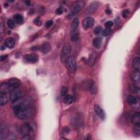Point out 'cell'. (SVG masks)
<instances>
[{
    "mask_svg": "<svg viewBox=\"0 0 140 140\" xmlns=\"http://www.w3.org/2000/svg\"><path fill=\"white\" fill-rule=\"evenodd\" d=\"M12 108L15 115L20 120L25 119L30 114L29 104L23 100L19 99L16 102H13Z\"/></svg>",
    "mask_w": 140,
    "mask_h": 140,
    "instance_id": "cell-1",
    "label": "cell"
},
{
    "mask_svg": "<svg viewBox=\"0 0 140 140\" xmlns=\"http://www.w3.org/2000/svg\"><path fill=\"white\" fill-rule=\"evenodd\" d=\"M79 24V20L77 18L73 20L71 27V39L72 41H75L78 39L77 29Z\"/></svg>",
    "mask_w": 140,
    "mask_h": 140,
    "instance_id": "cell-2",
    "label": "cell"
},
{
    "mask_svg": "<svg viewBox=\"0 0 140 140\" xmlns=\"http://www.w3.org/2000/svg\"><path fill=\"white\" fill-rule=\"evenodd\" d=\"M85 6V2L83 1H77L75 3V5L73 6L72 10L71 11V13L68 15L67 18H71L73 16H75L77 14L81 12L82 9L84 8Z\"/></svg>",
    "mask_w": 140,
    "mask_h": 140,
    "instance_id": "cell-3",
    "label": "cell"
},
{
    "mask_svg": "<svg viewBox=\"0 0 140 140\" xmlns=\"http://www.w3.org/2000/svg\"><path fill=\"white\" fill-rule=\"evenodd\" d=\"M71 52V46L69 43H65L62 49L60 54V60L62 62L64 63L66 60L69 56Z\"/></svg>",
    "mask_w": 140,
    "mask_h": 140,
    "instance_id": "cell-4",
    "label": "cell"
},
{
    "mask_svg": "<svg viewBox=\"0 0 140 140\" xmlns=\"http://www.w3.org/2000/svg\"><path fill=\"white\" fill-rule=\"evenodd\" d=\"M66 67L71 73H74L77 67V63L74 56H69L65 62Z\"/></svg>",
    "mask_w": 140,
    "mask_h": 140,
    "instance_id": "cell-5",
    "label": "cell"
},
{
    "mask_svg": "<svg viewBox=\"0 0 140 140\" xmlns=\"http://www.w3.org/2000/svg\"><path fill=\"white\" fill-rule=\"evenodd\" d=\"M21 96V91L18 88L13 89L10 92L9 98L12 102H15L20 99Z\"/></svg>",
    "mask_w": 140,
    "mask_h": 140,
    "instance_id": "cell-6",
    "label": "cell"
},
{
    "mask_svg": "<svg viewBox=\"0 0 140 140\" xmlns=\"http://www.w3.org/2000/svg\"><path fill=\"white\" fill-rule=\"evenodd\" d=\"M95 22L94 19L91 17H87L83 20L82 21L83 28L85 30H88L94 25Z\"/></svg>",
    "mask_w": 140,
    "mask_h": 140,
    "instance_id": "cell-7",
    "label": "cell"
},
{
    "mask_svg": "<svg viewBox=\"0 0 140 140\" xmlns=\"http://www.w3.org/2000/svg\"><path fill=\"white\" fill-rule=\"evenodd\" d=\"M21 132L24 135H30L32 132L34 131V129L31 125L29 123H25L22 125L21 128Z\"/></svg>",
    "mask_w": 140,
    "mask_h": 140,
    "instance_id": "cell-8",
    "label": "cell"
},
{
    "mask_svg": "<svg viewBox=\"0 0 140 140\" xmlns=\"http://www.w3.org/2000/svg\"><path fill=\"white\" fill-rule=\"evenodd\" d=\"M24 61L28 63H35L38 61V56L36 54H26L24 56Z\"/></svg>",
    "mask_w": 140,
    "mask_h": 140,
    "instance_id": "cell-9",
    "label": "cell"
},
{
    "mask_svg": "<svg viewBox=\"0 0 140 140\" xmlns=\"http://www.w3.org/2000/svg\"><path fill=\"white\" fill-rule=\"evenodd\" d=\"M94 111L96 113L100 118L101 119H104L105 118V113L104 111V110L101 108L100 106L98 104H95L94 106Z\"/></svg>",
    "mask_w": 140,
    "mask_h": 140,
    "instance_id": "cell-10",
    "label": "cell"
},
{
    "mask_svg": "<svg viewBox=\"0 0 140 140\" xmlns=\"http://www.w3.org/2000/svg\"><path fill=\"white\" fill-rule=\"evenodd\" d=\"M8 84L11 88L13 89L18 88L21 84V82L19 80L16 78H13L9 79L8 82Z\"/></svg>",
    "mask_w": 140,
    "mask_h": 140,
    "instance_id": "cell-11",
    "label": "cell"
},
{
    "mask_svg": "<svg viewBox=\"0 0 140 140\" xmlns=\"http://www.w3.org/2000/svg\"><path fill=\"white\" fill-rule=\"evenodd\" d=\"M8 92L4 91H0V105L4 106L8 101Z\"/></svg>",
    "mask_w": 140,
    "mask_h": 140,
    "instance_id": "cell-12",
    "label": "cell"
},
{
    "mask_svg": "<svg viewBox=\"0 0 140 140\" xmlns=\"http://www.w3.org/2000/svg\"><path fill=\"white\" fill-rule=\"evenodd\" d=\"M131 79L132 81L135 83V85L139 87V71H136L133 72L131 75Z\"/></svg>",
    "mask_w": 140,
    "mask_h": 140,
    "instance_id": "cell-13",
    "label": "cell"
},
{
    "mask_svg": "<svg viewBox=\"0 0 140 140\" xmlns=\"http://www.w3.org/2000/svg\"><path fill=\"white\" fill-rule=\"evenodd\" d=\"M39 50L43 54H46L51 49V45L49 43L45 42L39 46Z\"/></svg>",
    "mask_w": 140,
    "mask_h": 140,
    "instance_id": "cell-14",
    "label": "cell"
},
{
    "mask_svg": "<svg viewBox=\"0 0 140 140\" xmlns=\"http://www.w3.org/2000/svg\"><path fill=\"white\" fill-rule=\"evenodd\" d=\"M89 89L92 95H95L97 93V86L94 81H90L89 82Z\"/></svg>",
    "mask_w": 140,
    "mask_h": 140,
    "instance_id": "cell-15",
    "label": "cell"
},
{
    "mask_svg": "<svg viewBox=\"0 0 140 140\" xmlns=\"http://www.w3.org/2000/svg\"><path fill=\"white\" fill-rule=\"evenodd\" d=\"M5 45L8 48H13L15 45V41L12 37H8L6 38L5 42Z\"/></svg>",
    "mask_w": 140,
    "mask_h": 140,
    "instance_id": "cell-16",
    "label": "cell"
},
{
    "mask_svg": "<svg viewBox=\"0 0 140 140\" xmlns=\"http://www.w3.org/2000/svg\"><path fill=\"white\" fill-rule=\"evenodd\" d=\"M99 4L97 2H92L90 5L89 6V7L87 9V13L88 14H92L93 13L95 12L98 7Z\"/></svg>",
    "mask_w": 140,
    "mask_h": 140,
    "instance_id": "cell-17",
    "label": "cell"
},
{
    "mask_svg": "<svg viewBox=\"0 0 140 140\" xmlns=\"http://www.w3.org/2000/svg\"><path fill=\"white\" fill-rule=\"evenodd\" d=\"M131 121L135 125H140V113L137 112L133 115L131 118Z\"/></svg>",
    "mask_w": 140,
    "mask_h": 140,
    "instance_id": "cell-18",
    "label": "cell"
},
{
    "mask_svg": "<svg viewBox=\"0 0 140 140\" xmlns=\"http://www.w3.org/2000/svg\"><path fill=\"white\" fill-rule=\"evenodd\" d=\"M132 67L136 71H139L140 69V58L136 57L134 59L132 62Z\"/></svg>",
    "mask_w": 140,
    "mask_h": 140,
    "instance_id": "cell-19",
    "label": "cell"
},
{
    "mask_svg": "<svg viewBox=\"0 0 140 140\" xmlns=\"http://www.w3.org/2000/svg\"><path fill=\"white\" fill-rule=\"evenodd\" d=\"M93 45L96 48H99L102 44V39L100 37H96L93 40Z\"/></svg>",
    "mask_w": 140,
    "mask_h": 140,
    "instance_id": "cell-20",
    "label": "cell"
},
{
    "mask_svg": "<svg viewBox=\"0 0 140 140\" xmlns=\"http://www.w3.org/2000/svg\"><path fill=\"white\" fill-rule=\"evenodd\" d=\"M14 21L18 24H21L22 23L24 22V18H23L22 16L20 14H15L13 16Z\"/></svg>",
    "mask_w": 140,
    "mask_h": 140,
    "instance_id": "cell-21",
    "label": "cell"
},
{
    "mask_svg": "<svg viewBox=\"0 0 140 140\" xmlns=\"http://www.w3.org/2000/svg\"><path fill=\"white\" fill-rule=\"evenodd\" d=\"M127 101L130 104L134 105V104H137L138 102V99L136 97V96H132V95H130L128 97Z\"/></svg>",
    "mask_w": 140,
    "mask_h": 140,
    "instance_id": "cell-22",
    "label": "cell"
},
{
    "mask_svg": "<svg viewBox=\"0 0 140 140\" xmlns=\"http://www.w3.org/2000/svg\"><path fill=\"white\" fill-rule=\"evenodd\" d=\"M73 101V96L71 95H66L64 96V101L65 104L67 105H70L71 104Z\"/></svg>",
    "mask_w": 140,
    "mask_h": 140,
    "instance_id": "cell-23",
    "label": "cell"
},
{
    "mask_svg": "<svg viewBox=\"0 0 140 140\" xmlns=\"http://www.w3.org/2000/svg\"><path fill=\"white\" fill-rule=\"evenodd\" d=\"M130 91L134 94H138L139 91V87L135 85H131L130 86Z\"/></svg>",
    "mask_w": 140,
    "mask_h": 140,
    "instance_id": "cell-24",
    "label": "cell"
},
{
    "mask_svg": "<svg viewBox=\"0 0 140 140\" xmlns=\"http://www.w3.org/2000/svg\"><path fill=\"white\" fill-rule=\"evenodd\" d=\"M95 58L96 55L94 53H93V54H92L91 56H90L89 60V64L90 66H93V65H94L95 61Z\"/></svg>",
    "mask_w": 140,
    "mask_h": 140,
    "instance_id": "cell-25",
    "label": "cell"
},
{
    "mask_svg": "<svg viewBox=\"0 0 140 140\" xmlns=\"http://www.w3.org/2000/svg\"><path fill=\"white\" fill-rule=\"evenodd\" d=\"M7 25L8 26V28L13 29L15 28V23L14 21H13L12 19H9L7 21Z\"/></svg>",
    "mask_w": 140,
    "mask_h": 140,
    "instance_id": "cell-26",
    "label": "cell"
},
{
    "mask_svg": "<svg viewBox=\"0 0 140 140\" xmlns=\"http://www.w3.org/2000/svg\"><path fill=\"white\" fill-rule=\"evenodd\" d=\"M111 29L106 28L105 30H103V31H102V35L104 36V37L108 36L109 35L110 32H111Z\"/></svg>",
    "mask_w": 140,
    "mask_h": 140,
    "instance_id": "cell-27",
    "label": "cell"
},
{
    "mask_svg": "<svg viewBox=\"0 0 140 140\" xmlns=\"http://www.w3.org/2000/svg\"><path fill=\"white\" fill-rule=\"evenodd\" d=\"M67 88L65 86H63L61 88V95L63 96H65L67 95Z\"/></svg>",
    "mask_w": 140,
    "mask_h": 140,
    "instance_id": "cell-28",
    "label": "cell"
},
{
    "mask_svg": "<svg viewBox=\"0 0 140 140\" xmlns=\"http://www.w3.org/2000/svg\"><path fill=\"white\" fill-rule=\"evenodd\" d=\"M34 23L36 25L38 26L42 25V24L41 20V19H40V18H39V17L36 18V19H35L34 20Z\"/></svg>",
    "mask_w": 140,
    "mask_h": 140,
    "instance_id": "cell-29",
    "label": "cell"
},
{
    "mask_svg": "<svg viewBox=\"0 0 140 140\" xmlns=\"http://www.w3.org/2000/svg\"><path fill=\"white\" fill-rule=\"evenodd\" d=\"M101 31H102V28L101 26H98V27L95 28V29L94 30V33L96 35H98L100 34Z\"/></svg>",
    "mask_w": 140,
    "mask_h": 140,
    "instance_id": "cell-30",
    "label": "cell"
},
{
    "mask_svg": "<svg viewBox=\"0 0 140 140\" xmlns=\"http://www.w3.org/2000/svg\"><path fill=\"white\" fill-rule=\"evenodd\" d=\"M134 131L136 135H139V134H140V125H135Z\"/></svg>",
    "mask_w": 140,
    "mask_h": 140,
    "instance_id": "cell-31",
    "label": "cell"
},
{
    "mask_svg": "<svg viewBox=\"0 0 140 140\" xmlns=\"http://www.w3.org/2000/svg\"><path fill=\"white\" fill-rule=\"evenodd\" d=\"M129 13H130V12H129V11H128V10L125 9L122 12V15L124 18H126L128 16V15H129Z\"/></svg>",
    "mask_w": 140,
    "mask_h": 140,
    "instance_id": "cell-32",
    "label": "cell"
},
{
    "mask_svg": "<svg viewBox=\"0 0 140 140\" xmlns=\"http://www.w3.org/2000/svg\"><path fill=\"white\" fill-rule=\"evenodd\" d=\"M105 26L106 28L111 29L113 26V22L112 21H108L105 23Z\"/></svg>",
    "mask_w": 140,
    "mask_h": 140,
    "instance_id": "cell-33",
    "label": "cell"
},
{
    "mask_svg": "<svg viewBox=\"0 0 140 140\" xmlns=\"http://www.w3.org/2000/svg\"><path fill=\"white\" fill-rule=\"evenodd\" d=\"M63 9L61 8H58L56 9L55 11V13L56 15H60L63 14Z\"/></svg>",
    "mask_w": 140,
    "mask_h": 140,
    "instance_id": "cell-34",
    "label": "cell"
},
{
    "mask_svg": "<svg viewBox=\"0 0 140 140\" xmlns=\"http://www.w3.org/2000/svg\"><path fill=\"white\" fill-rule=\"evenodd\" d=\"M53 24V20H48L45 22V26L46 28H49L51 26H52V25Z\"/></svg>",
    "mask_w": 140,
    "mask_h": 140,
    "instance_id": "cell-35",
    "label": "cell"
},
{
    "mask_svg": "<svg viewBox=\"0 0 140 140\" xmlns=\"http://www.w3.org/2000/svg\"><path fill=\"white\" fill-rule=\"evenodd\" d=\"M70 131V129L68 127V126H65V128H63L62 129V133L64 134H67Z\"/></svg>",
    "mask_w": 140,
    "mask_h": 140,
    "instance_id": "cell-36",
    "label": "cell"
},
{
    "mask_svg": "<svg viewBox=\"0 0 140 140\" xmlns=\"http://www.w3.org/2000/svg\"><path fill=\"white\" fill-rule=\"evenodd\" d=\"M30 135H24V136H23L22 137H21V139H24V140H29L30 139H31V137H30Z\"/></svg>",
    "mask_w": 140,
    "mask_h": 140,
    "instance_id": "cell-37",
    "label": "cell"
},
{
    "mask_svg": "<svg viewBox=\"0 0 140 140\" xmlns=\"http://www.w3.org/2000/svg\"><path fill=\"white\" fill-rule=\"evenodd\" d=\"M4 30H5L4 24H3L2 22H1V24H0V32L2 34V33H3V31H4Z\"/></svg>",
    "mask_w": 140,
    "mask_h": 140,
    "instance_id": "cell-38",
    "label": "cell"
},
{
    "mask_svg": "<svg viewBox=\"0 0 140 140\" xmlns=\"http://www.w3.org/2000/svg\"><path fill=\"white\" fill-rule=\"evenodd\" d=\"M7 56H8L7 55H2V56H1V57H0V60H1V61H4L5 60H6L7 58Z\"/></svg>",
    "mask_w": 140,
    "mask_h": 140,
    "instance_id": "cell-39",
    "label": "cell"
},
{
    "mask_svg": "<svg viewBox=\"0 0 140 140\" xmlns=\"http://www.w3.org/2000/svg\"><path fill=\"white\" fill-rule=\"evenodd\" d=\"M106 13H107V14H111V11H110V10H107V11H106Z\"/></svg>",
    "mask_w": 140,
    "mask_h": 140,
    "instance_id": "cell-40",
    "label": "cell"
},
{
    "mask_svg": "<svg viewBox=\"0 0 140 140\" xmlns=\"http://www.w3.org/2000/svg\"><path fill=\"white\" fill-rule=\"evenodd\" d=\"M60 139H67V138H65V137H61V138H60Z\"/></svg>",
    "mask_w": 140,
    "mask_h": 140,
    "instance_id": "cell-41",
    "label": "cell"
}]
</instances>
